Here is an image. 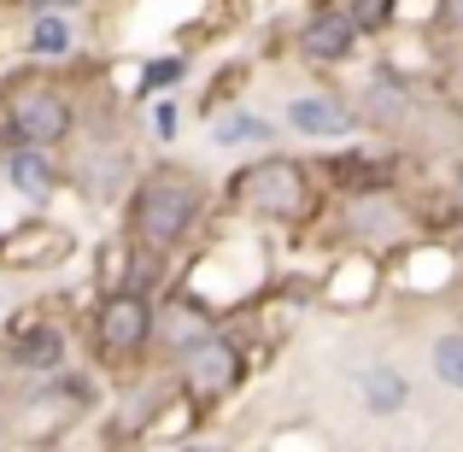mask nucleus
<instances>
[{"label": "nucleus", "mask_w": 463, "mask_h": 452, "mask_svg": "<svg viewBox=\"0 0 463 452\" xmlns=\"http://www.w3.org/2000/svg\"><path fill=\"white\" fill-rule=\"evenodd\" d=\"M212 206H217L212 177H200L182 159H153V165H141L136 188L124 194V236L136 247L176 259V253H188L200 241Z\"/></svg>", "instance_id": "nucleus-1"}, {"label": "nucleus", "mask_w": 463, "mask_h": 452, "mask_svg": "<svg viewBox=\"0 0 463 452\" xmlns=\"http://www.w3.org/2000/svg\"><path fill=\"white\" fill-rule=\"evenodd\" d=\"M217 206L235 212V217H247V224H264V229H306V224L323 217L328 194L317 188L311 159L270 148V153H252L247 165L229 170Z\"/></svg>", "instance_id": "nucleus-2"}, {"label": "nucleus", "mask_w": 463, "mask_h": 452, "mask_svg": "<svg viewBox=\"0 0 463 452\" xmlns=\"http://www.w3.org/2000/svg\"><path fill=\"white\" fill-rule=\"evenodd\" d=\"M82 136V101L59 71H12L0 82V148H47L71 153Z\"/></svg>", "instance_id": "nucleus-3"}, {"label": "nucleus", "mask_w": 463, "mask_h": 452, "mask_svg": "<svg viewBox=\"0 0 463 452\" xmlns=\"http://www.w3.org/2000/svg\"><path fill=\"white\" fill-rule=\"evenodd\" d=\"M153 335H158V300L112 288L89 312V364L100 376H136L153 364Z\"/></svg>", "instance_id": "nucleus-4"}, {"label": "nucleus", "mask_w": 463, "mask_h": 452, "mask_svg": "<svg viewBox=\"0 0 463 452\" xmlns=\"http://www.w3.org/2000/svg\"><path fill=\"white\" fill-rule=\"evenodd\" d=\"M77 352V335H71L65 312L53 300H24L6 305L0 317V359H6L12 382H42V376H59Z\"/></svg>", "instance_id": "nucleus-5"}, {"label": "nucleus", "mask_w": 463, "mask_h": 452, "mask_svg": "<svg viewBox=\"0 0 463 452\" xmlns=\"http://www.w3.org/2000/svg\"><path fill=\"white\" fill-rule=\"evenodd\" d=\"M317 170V188L328 194V200H364V194H399L411 188L405 182V153L387 148V141H340V148H317L311 159Z\"/></svg>", "instance_id": "nucleus-6"}, {"label": "nucleus", "mask_w": 463, "mask_h": 452, "mask_svg": "<svg viewBox=\"0 0 463 452\" xmlns=\"http://www.w3.org/2000/svg\"><path fill=\"white\" fill-rule=\"evenodd\" d=\"M335 224H340V236H346V247L382 253V259H393L399 247L429 236L417 200H411L405 188L399 194H364V200H335Z\"/></svg>", "instance_id": "nucleus-7"}, {"label": "nucleus", "mask_w": 463, "mask_h": 452, "mask_svg": "<svg viewBox=\"0 0 463 452\" xmlns=\"http://www.w3.org/2000/svg\"><path fill=\"white\" fill-rule=\"evenodd\" d=\"M65 170H71V188L89 206H124V194L141 177L136 148L124 136H100V130H82L77 148L65 153Z\"/></svg>", "instance_id": "nucleus-8"}, {"label": "nucleus", "mask_w": 463, "mask_h": 452, "mask_svg": "<svg viewBox=\"0 0 463 452\" xmlns=\"http://www.w3.org/2000/svg\"><path fill=\"white\" fill-rule=\"evenodd\" d=\"M170 376H176V388L200 411H212V406H223V399L241 394V382H247V347H241V335L229 323H217Z\"/></svg>", "instance_id": "nucleus-9"}, {"label": "nucleus", "mask_w": 463, "mask_h": 452, "mask_svg": "<svg viewBox=\"0 0 463 452\" xmlns=\"http://www.w3.org/2000/svg\"><path fill=\"white\" fill-rule=\"evenodd\" d=\"M352 106H358V118H364L370 136H399V130H411V118H417L422 89H417L411 71L393 65V59H375V65H364L358 89H352Z\"/></svg>", "instance_id": "nucleus-10"}, {"label": "nucleus", "mask_w": 463, "mask_h": 452, "mask_svg": "<svg viewBox=\"0 0 463 452\" xmlns=\"http://www.w3.org/2000/svg\"><path fill=\"white\" fill-rule=\"evenodd\" d=\"M282 130L299 136L306 148H340L364 136V118L346 89H294L282 106Z\"/></svg>", "instance_id": "nucleus-11"}, {"label": "nucleus", "mask_w": 463, "mask_h": 452, "mask_svg": "<svg viewBox=\"0 0 463 452\" xmlns=\"http://www.w3.org/2000/svg\"><path fill=\"white\" fill-rule=\"evenodd\" d=\"M77 253V236L53 217H24L0 236V271L6 276H42V271H59V264Z\"/></svg>", "instance_id": "nucleus-12"}, {"label": "nucleus", "mask_w": 463, "mask_h": 452, "mask_svg": "<svg viewBox=\"0 0 463 452\" xmlns=\"http://www.w3.org/2000/svg\"><path fill=\"white\" fill-rule=\"evenodd\" d=\"M217 323H223V317H217V312H205V305L194 300V294H182V288L170 283L165 294H158V335H153V364H158V370H176V364L188 359V352L200 347V341L212 335Z\"/></svg>", "instance_id": "nucleus-13"}, {"label": "nucleus", "mask_w": 463, "mask_h": 452, "mask_svg": "<svg viewBox=\"0 0 463 452\" xmlns=\"http://www.w3.org/2000/svg\"><path fill=\"white\" fill-rule=\"evenodd\" d=\"M364 42L370 35L358 30V24L346 18V12L328 0V6H311L306 18H299V30H294V47H299V59L317 71H340V65H358V53H364Z\"/></svg>", "instance_id": "nucleus-14"}, {"label": "nucleus", "mask_w": 463, "mask_h": 452, "mask_svg": "<svg viewBox=\"0 0 463 452\" xmlns=\"http://www.w3.org/2000/svg\"><path fill=\"white\" fill-rule=\"evenodd\" d=\"M0 188L18 194L24 206H35V212H47V206L71 188L65 153H47V148H0Z\"/></svg>", "instance_id": "nucleus-15"}, {"label": "nucleus", "mask_w": 463, "mask_h": 452, "mask_svg": "<svg viewBox=\"0 0 463 452\" xmlns=\"http://www.w3.org/2000/svg\"><path fill=\"white\" fill-rule=\"evenodd\" d=\"M205 141L217 153H270L282 141V118L259 112V106H223L205 118Z\"/></svg>", "instance_id": "nucleus-16"}, {"label": "nucleus", "mask_w": 463, "mask_h": 452, "mask_svg": "<svg viewBox=\"0 0 463 452\" xmlns=\"http://www.w3.org/2000/svg\"><path fill=\"white\" fill-rule=\"evenodd\" d=\"M358 399L370 418H399V411L411 406V376L399 370L393 359H375L358 370Z\"/></svg>", "instance_id": "nucleus-17"}, {"label": "nucleus", "mask_w": 463, "mask_h": 452, "mask_svg": "<svg viewBox=\"0 0 463 452\" xmlns=\"http://www.w3.org/2000/svg\"><path fill=\"white\" fill-rule=\"evenodd\" d=\"M24 53H30V65H71V59H77V24H71V12H42V18H30Z\"/></svg>", "instance_id": "nucleus-18"}, {"label": "nucleus", "mask_w": 463, "mask_h": 452, "mask_svg": "<svg viewBox=\"0 0 463 452\" xmlns=\"http://www.w3.org/2000/svg\"><path fill=\"white\" fill-rule=\"evenodd\" d=\"M188 77H194V53H153V59H141L129 101L147 106V101H158V94H176Z\"/></svg>", "instance_id": "nucleus-19"}, {"label": "nucleus", "mask_w": 463, "mask_h": 452, "mask_svg": "<svg viewBox=\"0 0 463 452\" xmlns=\"http://www.w3.org/2000/svg\"><path fill=\"white\" fill-rule=\"evenodd\" d=\"M429 376L446 394H463V323H446L440 335L429 341Z\"/></svg>", "instance_id": "nucleus-20"}, {"label": "nucleus", "mask_w": 463, "mask_h": 452, "mask_svg": "<svg viewBox=\"0 0 463 452\" xmlns=\"http://www.w3.org/2000/svg\"><path fill=\"white\" fill-rule=\"evenodd\" d=\"M335 6L346 12L364 35H387L399 24V0H335Z\"/></svg>", "instance_id": "nucleus-21"}, {"label": "nucleus", "mask_w": 463, "mask_h": 452, "mask_svg": "<svg viewBox=\"0 0 463 452\" xmlns=\"http://www.w3.org/2000/svg\"><path fill=\"white\" fill-rule=\"evenodd\" d=\"M446 229H463V153L446 170V206L429 217V236H446Z\"/></svg>", "instance_id": "nucleus-22"}, {"label": "nucleus", "mask_w": 463, "mask_h": 452, "mask_svg": "<svg viewBox=\"0 0 463 452\" xmlns=\"http://www.w3.org/2000/svg\"><path fill=\"white\" fill-rule=\"evenodd\" d=\"M147 130L158 148H170V141L182 136V101L176 94H158V101H147Z\"/></svg>", "instance_id": "nucleus-23"}, {"label": "nucleus", "mask_w": 463, "mask_h": 452, "mask_svg": "<svg viewBox=\"0 0 463 452\" xmlns=\"http://www.w3.org/2000/svg\"><path fill=\"white\" fill-rule=\"evenodd\" d=\"M24 12H30V18H42V12H77L82 0H18Z\"/></svg>", "instance_id": "nucleus-24"}, {"label": "nucleus", "mask_w": 463, "mask_h": 452, "mask_svg": "<svg viewBox=\"0 0 463 452\" xmlns=\"http://www.w3.org/2000/svg\"><path fill=\"white\" fill-rule=\"evenodd\" d=\"M440 18H446V24H452V30L463 35V0H440Z\"/></svg>", "instance_id": "nucleus-25"}, {"label": "nucleus", "mask_w": 463, "mask_h": 452, "mask_svg": "<svg viewBox=\"0 0 463 452\" xmlns=\"http://www.w3.org/2000/svg\"><path fill=\"white\" fill-rule=\"evenodd\" d=\"M0 441H6V394H0Z\"/></svg>", "instance_id": "nucleus-26"}, {"label": "nucleus", "mask_w": 463, "mask_h": 452, "mask_svg": "<svg viewBox=\"0 0 463 452\" xmlns=\"http://www.w3.org/2000/svg\"><path fill=\"white\" fill-rule=\"evenodd\" d=\"M458 247H463V241H458Z\"/></svg>", "instance_id": "nucleus-27"}]
</instances>
